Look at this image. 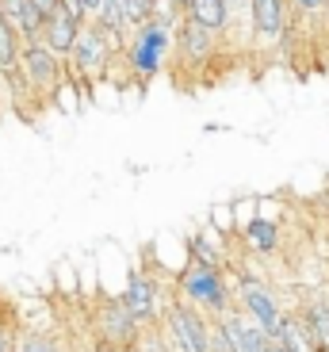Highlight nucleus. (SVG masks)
Listing matches in <instances>:
<instances>
[{
  "label": "nucleus",
  "mask_w": 329,
  "mask_h": 352,
  "mask_svg": "<svg viewBox=\"0 0 329 352\" xmlns=\"http://www.w3.org/2000/svg\"><path fill=\"white\" fill-rule=\"evenodd\" d=\"M172 46H177V23H165V19H157V16H153L150 23H142L123 50L131 77H138L142 85L153 80L161 73V65L172 58Z\"/></svg>",
  "instance_id": "obj_1"
},
{
  "label": "nucleus",
  "mask_w": 329,
  "mask_h": 352,
  "mask_svg": "<svg viewBox=\"0 0 329 352\" xmlns=\"http://www.w3.org/2000/svg\"><path fill=\"white\" fill-rule=\"evenodd\" d=\"M177 295L188 302H196L199 310H207L211 318H223L226 310L238 302V287H230L223 276V264H203L192 261L177 280Z\"/></svg>",
  "instance_id": "obj_2"
},
{
  "label": "nucleus",
  "mask_w": 329,
  "mask_h": 352,
  "mask_svg": "<svg viewBox=\"0 0 329 352\" xmlns=\"http://www.w3.org/2000/svg\"><path fill=\"white\" fill-rule=\"evenodd\" d=\"M19 73H23V80L31 85L38 107L58 104V96H62L65 85H69V62H62V58H58L43 38L23 43V54H19Z\"/></svg>",
  "instance_id": "obj_3"
},
{
  "label": "nucleus",
  "mask_w": 329,
  "mask_h": 352,
  "mask_svg": "<svg viewBox=\"0 0 329 352\" xmlns=\"http://www.w3.org/2000/svg\"><path fill=\"white\" fill-rule=\"evenodd\" d=\"M165 326H169L172 341H177V352H211V326L214 318L207 310H199L196 302L180 299H165Z\"/></svg>",
  "instance_id": "obj_4"
},
{
  "label": "nucleus",
  "mask_w": 329,
  "mask_h": 352,
  "mask_svg": "<svg viewBox=\"0 0 329 352\" xmlns=\"http://www.w3.org/2000/svg\"><path fill=\"white\" fill-rule=\"evenodd\" d=\"M218 58V35L207 31L196 19H180L177 23V46H172V73L188 77V73H207V65Z\"/></svg>",
  "instance_id": "obj_5"
},
{
  "label": "nucleus",
  "mask_w": 329,
  "mask_h": 352,
  "mask_svg": "<svg viewBox=\"0 0 329 352\" xmlns=\"http://www.w3.org/2000/svg\"><path fill=\"white\" fill-rule=\"evenodd\" d=\"M119 46L107 38V31L100 23H84L77 35V46H73V58H69V73L80 80H104L107 77V65L111 58H119Z\"/></svg>",
  "instance_id": "obj_6"
},
{
  "label": "nucleus",
  "mask_w": 329,
  "mask_h": 352,
  "mask_svg": "<svg viewBox=\"0 0 329 352\" xmlns=\"http://www.w3.org/2000/svg\"><path fill=\"white\" fill-rule=\"evenodd\" d=\"M96 333H100V344H104V349H134V344L142 341L146 326L126 310V302L115 295V299H100V307H96Z\"/></svg>",
  "instance_id": "obj_7"
},
{
  "label": "nucleus",
  "mask_w": 329,
  "mask_h": 352,
  "mask_svg": "<svg viewBox=\"0 0 329 352\" xmlns=\"http://www.w3.org/2000/svg\"><path fill=\"white\" fill-rule=\"evenodd\" d=\"M119 299L126 302V310H131L142 326H157L161 318H165V307H161V287L157 280H153L150 272H131V280H126V287L119 291Z\"/></svg>",
  "instance_id": "obj_8"
},
{
  "label": "nucleus",
  "mask_w": 329,
  "mask_h": 352,
  "mask_svg": "<svg viewBox=\"0 0 329 352\" xmlns=\"http://www.w3.org/2000/svg\"><path fill=\"white\" fill-rule=\"evenodd\" d=\"M214 322L223 326V333H226V341H230L234 352H264L268 344H272V333L260 326L249 310H241L238 302H234L223 318H214Z\"/></svg>",
  "instance_id": "obj_9"
},
{
  "label": "nucleus",
  "mask_w": 329,
  "mask_h": 352,
  "mask_svg": "<svg viewBox=\"0 0 329 352\" xmlns=\"http://www.w3.org/2000/svg\"><path fill=\"white\" fill-rule=\"evenodd\" d=\"M238 307H241V310H249V314L257 318V322L268 329V333H276V329H280L284 307L276 302V295H272L264 283L249 280V276H241V280H238Z\"/></svg>",
  "instance_id": "obj_10"
},
{
  "label": "nucleus",
  "mask_w": 329,
  "mask_h": 352,
  "mask_svg": "<svg viewBox=\"0 0 329 352\" xmlns=\"http://www.w3.org/2000/svg\"><path fill=\"white\" fill-rule=\"evenodd\" d=\"M287 31V0H253V46H280Z\"/></svg>",
  "instance_id": "obj_11"
},
{
  "label": "nucleus",
  "mask_w": 329,
  "mask_h": 352,
  "mask_svg": "<svg viewBox=\"0 0 329 352\" xmlns=\"http://www.w3.org/2000/svg\"><path fill=\"white\" fill-rule=\"evenodd\" d=\"M184 16L203 23L214 35H230L234 31V16H230L226 0H184Z\"/></svg>",
  "instance_id": "obj_12"
},
{
  "label": "nucleus",
  "mask_w": 329,
  "mask_h": 352,
  "mask_svg": "<svg viewBox=\"0 0 329 352\" xmlns=\"http://www.w3.org/2000/svg\"><path fill=\"white\" fill-rule=\"evenodd\" d=\"M272 337H276V341L284 344L287 352H321L318 341H314V333L306 329V322L299 318V310H295V314H287V310H284V318H280V329H276Z\"/></svg>",
  "instance_id": "obj_13"
},
{
  "label": "nucleus",
  "mask_w": 329,
  "mask_h": 352,
  "mask_svg": "<svg viewBox=\"0 0 329 352\" xmlns=\"http://www.w3.org/2000/svg\"><path fill=\"white\" fill-rule=\"evenodd\" d=\"M299 318H303L306 329L314 333L318 349L329 352V295H310V299H303V307H299Z\"/></svg>",
  "instance_id": "obj_14"
},
{
  "label": "nucleus",
  "mask_w": 329,
  "mask_h": 352,
  "mask_svg": "<svg viewBox=\"0 0 329 352\" xmlns=\"http://www.w3.org/2000/svg\"><path fill=\"white\" fill-rule=\"evenodd\" d=\"M245 245L253 249V253L268 256V253H276L280 245V230L272 219H253L249 226H245Z\"/></svg>",
  "instance_id": "obj_15"
},
{
  "label": "nucleus",
  "mask_w": 329,
  "mask_h": 352,
  "mask_svg": "<svg viewBox=\"0 0 329 352\" xmlns=\"http://www.w3.org/2000/svg\"><path fill=\"white\" fill-rule=\"evenodd\" d=\"M23 43H27V38L19 35V31L8 23V19L0 16V73H8V69H16V65H19Z\"/></svg>",
  "instance_id": "obj_16"
},
{
  "label": "nucleus",
  "mask_w": 329,
  "mask_h": 352,
  "mask_svg": "<svg viewBox=\"0 0 329 352\" xmlns=\"http://www.w3.org/2000/svg\"><path fill=\"white\" fill-rule=\"evenodd\" d=\"M16 352H62V344L43 329H19V349Z\"/></svg>",
  "instance_id": "obj_17"
},
{
  "label": "nucleus",
  "mask_w": 329,
  "mask_h": 352,
  "mask_svg": "<svg viewBox=\"0 0 329 352\" xmlns=\"http://www.w3.org/2000/svg\"><path fill=\"white\" fill-rule=\"evenodd\" d=\"M16 349H19V326L0 318V352H16Z\"/></svg>",
  "instance_id": "obj_18"
},
{
  "label": "nucleus",
  "mask_w": 329,
  "mask_h": 352,
  "mask_svg": "<svg viewBox=\"0 0 329 352\" xmlns=\"http://www.w3.org/2000/svg\"><path fill=\"white\" fill-rule=\"evenodd\" d=\"M291 4L303 12V16H318V12L329 8V0H291Z\"/></svg>",
  "instance_id": "obj_19"
},
{
  "label": "nucleus",
  "mask_w": 329,
  "mask_h": 352,
  "mask_svg": "<svg viewBox=\"0 0 329 352\" xmlns=\"http://www.w3.org/2000/svg\"><path fill=\"white\" fill-rule=\"evenodd\" d=\"M35 8H38V12H43V19H50V16H54V12L62 8V0H35Z\"/></svg>",
  "instance_id": "obj_20"
},
{
  "label": "nucleus",
  "mask_w": 329,
  "mask_h": 352,
  "mask_svg": "<svg viewBox=\"0 0 329 352\" xmlns=\"http://www.w3.org/2000/svg\"><path fill=\"white\" fill-rule=\"evenodd\" d=\"M264 352H287V349H284V344H280V341H276V337H272V344H268V349H264Z\"/></svg>",
  "instance_id": "obj_21"
},
{
  "label": "nucleus",
  "mask_w": 329,
  "mask_h": 352,
  "mask_svg": "<svg viewBox=\"0 0 329 352\" xmlns=\"http://www.w3.org/2000/svg\"><path fill=\"white\" fill-rule=\"evenodd\" d=\"M107 352H138V344H134V349H107Z\"/></svg>",
  "instance_id": "obj_22"
},
{
  "label": "nucleus",
  "mask_w": 329,
  "mask_h": 352,
  "mask_svg": "<svg viewBox=\"0 0 329 352\" xmlns=\"http://www.w3.org/2000/svg\"><path fill=\"white\" fill-rule=\"evenodd\" d=\"M0 85H4V73H0Z\"/></svg>",
  "instance_id": "obj_23"
},
{
  "label": "nucleus",
  "mask_w": 329,
  "mask_h": 352,
  "mask_svg": "<svg viewBox=\"0 0 329 352\" xmlns=\"http://www.w3.org/2000/svg\"><path fill=\"white\" fill-rule=\"evenodd\" d=\"M62 352H69V349H62Z\"/></svg>",
  "instance_id": "obj_24"
}]
</instances>
